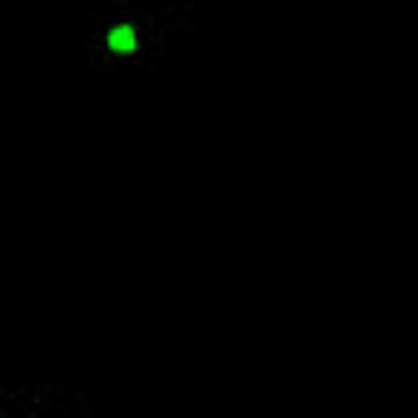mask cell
Returning a JSON list of instances; mask_svg holds the SVG:
<instances>
[{
	"label": "cell",
	"mask_w": 418,
	"mask_h": 418,
	"mask_svg": "<svg viewBox=\"0 0 418 418\" xmlns=\"http://www.w3.org/2000/svg\"><path fill=\"white\" fill-rule=\"evenodd\" d=\"M108 46L115 49V53H134V46H138L134 30L131 26H115V30L108 33Z\"/></svg>",
	"instance_id": "cell-1"
}]
</instances>
